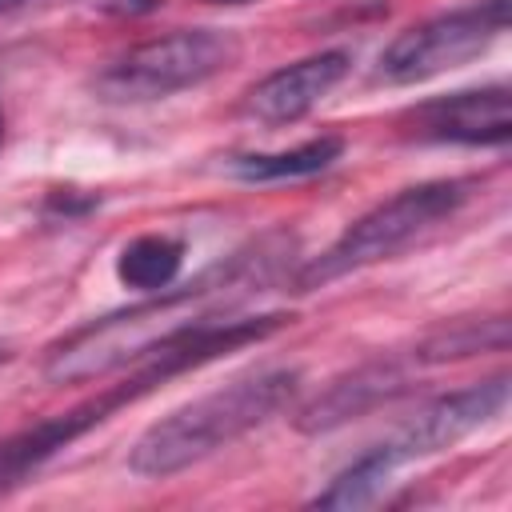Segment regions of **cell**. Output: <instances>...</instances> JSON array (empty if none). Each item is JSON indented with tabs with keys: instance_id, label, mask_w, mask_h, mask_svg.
<instances>
[{
	"instance_id": "6da1fadb",
	"label": "cell",
	"mask_w": 512,
	"mask_h": 512,
	"mask_svg": "<svg viewBox=\"0 0 512 512\" xmlns=\"http://www.w3.org/2000/svg\"><path fill=\"white\" fill-rule=\"evenodd\" d=\"M276 328H284V312H268V316H236V320H216V316H200L180 324L176 332H168L156 348H148L140 360L128 364V376L120 384H108L100 396L56 412L24 432H12L0 440V492L16 488L20 480H28L32 472H40L52 456H60L72 440H80L84 432H92L96 424H104L112 412L136 404L140 396H148L152 388H160L164 380L200 368L216 356H228L244 344H260L264 336H272Z\"/></svg>"
},
{
	"instance_id": "5bb4252c",
	"label": "cell",
	"mask_w": 512,
	"mask_h": 512,
	"mask_svg": "<svg viewBox=\"0 0 512 512\" xmlns=\"http://www.w3.org/2000/svg\"><path fill=\"white\" fill-rule=\"evenodd\" d=\"M392 468L384 464V456L376 448H368L364 456H356L324 492L312 496L316 508H364L372 500H380L384 484H388Z\"/></svg>"
},
{
	"instance_id": "ac0fdd59",
	"label": "cell",
	"mask_w": 512,
	"mask_h": 512,
	"mask_svg": "<svg viewBox=\"0 0 512 512\" xmlns=\"http://www.w3.org/2000/svg\"><path fill=\"white\" fill-rule=\"evenodd\" d=\"M212 4H244V0H212Z\"/></svg>"
},
{
	"instance_id": "30bf717a",
	"label": "cell",
	"mask_w": 512,
	"mask_h": 512,
	"mask_svg": "<svg viewBox=\"0 0 512 512\" xmlns=\"http://www.w3.org/2000/svg\"><path fill=\"white\" fill-rule=\"evenodd\" d=\"M404 372L392 360H368L360 368H352L348 376L332 380L316 400H308L296 412V428L300 432H332L380 404H388L392 396L404 392Z\"/></svg>"
},
{
	"instance_id": "8992f818",
	"label": "cell",
	"mask_w": 512,
	"mask_h": 512,
	"mask_svg": "<svg viewBox=\"0 0 512 512\" xmlns=\"http://www.w3.org/2000/svg\"><path fill=\"white\" fill-rule=\"evenodd\" d=\"M508 32V0H480L404 28L376 64L384 84H420L488 52Z\"/></svg>"
},
{
	"instance_id": "8fae6325",
	"label": "cell",
	"mask_w": 512,
	"mask_h": 512,
	"mask_svg": "<svg viewBox=\"0 0 512 512\" xmlns=\"http://www.w3.org/2000/svg\"><path fill=\"white\" fill-rule=\"evenodd\" d=\"M508 348V316H460L436 324L420 344L416 360L420 364H448L480 352H504Z\"/></svg>"
},
{
	"instance_id": "9c48e42d",
	"label": "cell",
	"mask_w": 512,
	"mask_h": 512,
	"mask_svg": "<svg viewBox=\"0 0 512 512\" xmlns=\"http://www.w3.org/2000/svg\"><path fill=\"white\" fill-rule=\"evenodd\" d=\"M348 64H352V56L340 48L284 64L244 92L240 112L260 124H296L348 76Z\"/></svg>"
},
{
	"instance_id": "277c9868",
	"label": "cell",
	"mask_w": 512,
	"mask_h": 512,
	"mask_svg": "<svg viewBox=\"0 0 512 512\" xmlns=\"http://www.w3.org/2000/svg\"><path fill=\"white\" fill-rule=\"evenodd\" d=\"M472 196L468 180H424L412 188H400L396 196L368 208L356 224H348L316 260H308L296 272V288H320L348 272H360L368 264L392 260L396 252L412 248L420 236H428L436 224L456 216L464 200Z\"/></svg>"
},
{
	"instance_id": "4fadbf2b",
	"label": "cell",
	"mask_w": 512,
	"mask_h": 512,
	"mask_svg": "<svg viewBox=\"0 0 512 512\" xmlns=\"http://www.w3.org/2000/svg\"><path fill=\"white\" fill-rule=\"evenodd\" d=\"M180 264H184V244L176 236L144 232L120 248L116 276H120V284H128L136 292H164V288H172Z\"/></svg>"
},
{
	"instance_id": "7c38bea8",
	"label": "cell",
	"mask_w": 512,
	"mask_h": 512,
	"mask_svg": "<svg viewBox=\"0 0 512 512\" xmlns=\"http://www.w3.org/2000/svg\"><path fill=\"white\" fill-rule=\"evenodd\" d=\"M340 152H344V140L340 136H316V140H304V144H296L288 152H248V156H236L232 160V176L252 180V184L316 176L328 164H336Z\"/></svg>"
},
{
	"instance_id": "3957f363",
	"label": "cell",
	"mask_w": 512,
	"mask_h": 512,
	"mask_svg": "<svg viewBox=\"0 0 512 512\" xmlns=\"http://www.w3.org/2000/svg\"><path fill=\"white\" fill-rule=\"evenodd\" d=\"M296 384L300 376L292 368H268V372L240 376L224 388H212L180 404L176 412L160 416L156 424H148L128 452V468L148 480L176 476L208 460L224 444L240 440L244 432L260 428L264 420H272L296 396Z\"/></svg>"
},
{
	"instance_id": "5b68a950",
	"label": "cell",
	"mask_w": 512,
	"mask_h": 512,
	"mask_svg": "<svg viewBox=\"0 0 512 512\" xmlns=\"http://www.w3.org/2000/svg\"><path fill=\"white\" fill-rule=\"evenodd\" d=\"M240 60V40L228 28H176L132 44L108 60L92 88L108 104L164 100L184 88H200Z\"/></svg>"
},
{
	"instance_id": "2e32d148",
	"label": "cell",
	"mask_w": 512,
	"mask_h": 512,
	"mask_svg": "<svg viewBox=\"0 0 512 512\" xmlns=\"http://www.w3.org/2000/svg\"><path fill=\"white\" fill-rule=\"evenodd\" d=\"M0 148H4V112H0Z\"/></svg>"
},
{
	"instance_id": "7a4b0ae2",
	"label": "cell",
	"mask_w": 512,
	"mask_h": 512,
	"mask_svg": "<svg viewBox=\"0 0 512 512\" xmlns=\"http://www.w3.org/2000/svg\"><path fill=\"white\" fill-rule=\"evenodd\" d=\"M272 244H276V236H264L252 248L228 256L224 264L200 272L184 288H164L144 304H132L124 312H112V316H100V320H88V324L72 328L68 336H60L44 352V380L84 384V380H104V376L128 368L148 348H156L168 332H176L188 320H200V316H192L200 300L244 292L260 280H268L276 272L284 248H292V240L284 236L280 248H272Z\"/></svg>"
},
{
	"instance_id": "ba28073f",
	"label": "cell",
	"mask_w": 512,
	"mask_h": 512,
	"mask_svg": "<svg viewBox=\"0 0 512 512\" xmlns=\"http://www.w3.org/2000/svg\"><path fill=\"white\" fill-rule=\"evenodd\" d=\"M404 132L428 144H508L512 92L508 84H484V88L436 96L404 116Z\"/></svg>"
},
{
	"instance_id": "52a82bcc",
	"label": "cell",
	"mask_w": 512,
	"mask_h": 512,
	"mask_svg": "<svg viewBox=\"0 0 512 512\" xmlns=\"http://www.w3.org/2000/svg\"><path fill=\"white\" fill-rule=\"evenodd\" d=\"M508 404V376H488L480 384L456 388L448 396L428 400L408 424H400L384 444H376V452L384 456V464L396 472L408 460L420 456H436L452 444H460L464 436H472L476 428H484L488 420H496Z\"/></svg>"
},
{
	"instance_id": "9a60e30c",
	"label": "cell",
	"mask_w": 512,
	"mask_h": 512,
	"mask_svg": "<svg viewBox=\"0 0 512 512\" xmlns=\"http://www.w3.org/2000/svg\"><path fill=\"white\" fill-rule=\"evenodd\" d=\"M20 4H28V0H0V12H12V8H20Z\"/></svg>"
},
{
	"instance_id": "e0dca14e",
	"label": "cell",
	"mask_w": 512,
	"mask_h": 512,
	"mask_svg": "<svg viewBox=\"0 0 512 512\" xmlns=\"http://www.w3.org/2000/svg\"><path fill=\"white\" fill-rule=\"evenodd\" d=\"M4 360H8V344H0V364H4Z\"/></svg>"
}]
</instances>
